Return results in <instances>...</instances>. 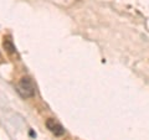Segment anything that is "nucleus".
Here are the masks:
<instances>
[{
	"label": "nucleus",
	"mask_w": 149,
	"mask_h": 140,
	"mask_svg": "<svg viewBox=\"0 0 149 140\" xmlns=\"http://www.w3.org/2000/svg\"><path fill=\"white\" fill-rule=\"evenodd\" d=\"M16 91L21 98L29 99V98H32L35 96L36 89H35V85H34V82H32V79L30 77L25 76V77H21L20 81L17 82Z\"/></svg>",
	"instance_id": "f257e3e1"
},
{
	"label": "nucleus",
	"mask_w": 149,
	"mask_h": 140,
	"mask_svg": "<svg viewBox=\"0 0 149 140\" xmlns=\"http://www.w3.org/2000/svg\"><path fill=\"white\" fill-rule=\"evenodd\" d=\"M46 128H47L55 137H62V135L65 134L63 127L54 118H49L47 120H46Z\"/></svg>",
	"instance_id": "f03ea898"
},
{
	"label": "nucleus",
	"mask_w": 149,
	"mask_h": 140,
	"mask_svg": "<svg viewBox=\"0 0 149 140\" xmlns=\"http://www.w3.org/2000/svg\"><path fill=\"white\" fill-rule=\"evenodd\" d=\"M3 46L5 51L9 55H14L16 52V49H15V45L13 44V41L9 39V37H4V41H3Z\"/></svg>",
	"instance_id": "7ed1b4c3"
}]
</instances>
